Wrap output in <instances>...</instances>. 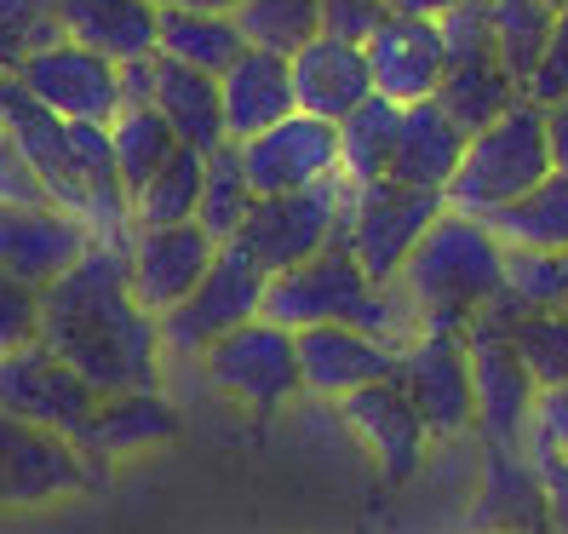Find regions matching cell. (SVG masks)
Returning <instances> with one entry per match:
<instances>
[{
  "mask_svg": "<svg viewBox=\"0 0 568 534\" xmlns=\"http://www.w3.org/2000/svg\"><path fill=\"white\" fill-rule=\"evenodd\" d=\"M264 316L287 333H305V328H362V333H379L390 345H414L419 340V316L408 305L403 282H374L345 248H327L293 271H276L264 282Z\"/></svg>",
  "mask_w": 568,
  "mask_h": 534,
  "instance_id": "obj_3",
  "label": "cell"
},
{
  "mask_svg": "<svg viewBox=\"0 0 568 534\" xmlns=\"http://www.w3.org/2000/svg\"><path fill=\"white\" fill-rule=\"evenodd\" d=\"M12 81L36 98L41 110H52L58 121H92V127H110L121 115V63L98 58L75 41H47L36 52L18 58Z\"/></svg>",
  "mask_w": 568,
  "mask_h": 534,
  "instance_id": "obj_10",
  "label": "cell"
},
{
  "mask_svg": "<svg viewBox=\"0 0 568 534\" xmlns=\"http://www.w3.org/2000/svg\"><path fill=\"white\" fill-rule=\"evenodd\" d=\"M98 403H104V396H98L52 345L29 340L18 351H0V414L29 420V425L58 431V437L75 443Z\"/></svg>",
  "mask_w": 568,
  "mask_h": 534,
  "instance_id": "obj_11",
  "label": "cell"
},
{
  "mask_svg": "<svg viewBox=\"0 0 568 534\" xmlns=\"http://www.w3.org/2000/svg\"><path fill=\"white\" fill-rule=\"evenodd\" d=\"M110 150H115V173L126 184V195H139L166 161H173L179 139L150 104H126L115 121H110Z\"/></svg>",
  "mask_w": 568,
  "mask_h": 534,
  "instance_id": "obj_33",
  "label": "cell"
},
{
  "mask_svg": "<svg viewBox=\"0 0 568 534\" xmlns=\"http://www.w3.org/2000/svg\"><path fill=\"white\" fill-rule=\"evenodd\" d=\"M459 0H385V12H408V18H443Z\"/></svg>",
  "mask_w": 568,
  "mask_h": 534,
  "instance_id": "obj_47",
  "label": "cell"
},
{
  "mask_svg": "<svg viewBox=\"0 0 568 534\" xmlns=\"http://www.w3.org/2000/svg\"><path fill=\"white\" fill-rule=\"evenodd\" d=\"M29 340H41V293L0 271V351H18Z\"/></svg>",
  "mask_w": 568,
  "mask_h": 534,
  "instance_id": "obj_40",
  "label": "cell"
},
{
  "mask_svg": "<svg viewBox=\"0 0 568 534\" xmlns=\"http://www.w3.org/2000/svg\"><path fill=\"white\" fill-rule=\"evenodd\" d=\"M471 534H551V500L528 449L483 443V494L471 512Z\"/></svg>",
  "mask_w": 568,
  "mask_h": 534,
  "instance_id": "obj_22",
  "label": "cell"
},
{
  "mask_svg": "<svg viewBox=\"0 0 568 534\" xmlns=\"http://www.w3.org/2000/svg\"><path fill=\"white\" fill-rule=\"evenodd\" d=\"M339 420L356 431V443L367 449V460L379 465L385 483H408L425 465L430 431H425V420L414 409V396L396 380H379V385H362V391L339 396Z\"/></svg>",
  "mask_w": 568,
  "mask_h": 534,
  "instance_id": "obj_16",
  "label": "cell"
},
{
  "mask_svg": "<svg viewBox=\"0 0 568 534\" xmlns=\"http://www.w3.org/2000/svg\"><path fill=\"white\" fill-rule=\"evenodd\" d=\"M551 132H546V104L534 98H517V104L499 115L494 127L471 132L465 144V161L459 173L448 179V208L454 213H471V219H488L499 208H511L517 195H528L551 173Z\"/></svg>",
  "mask_w": 568,
  "mask_h": 534,
  "instance_id": "obj_5",
  "label": "cell"
},
{
  "mask_svg": "<svg viewBox=\"0 0 568 534\" xmlns=\"http://www.w3.org/2000/svg\"><path fill=\"white\" fill-rule=\"evenodd\" d=\"M511 351L523 356V369L534 385H568V311H540V316H517L511 322Z\"/></svg>",
  "mask_w": 568,
  "mask_h": 534,
  "instance_id": "obj_38",
  "label": "cell"
},
{
  "mask_svg": "<svg viewBox=\"0 0 568 534\" xmlns=\"http://www.w3.org/2000/svg\"><path fill=\"white\" fill-rule=\"evenodd\" d=\"M396 385L414 396L430 437H465L477 431V385H471V351L459 333H419L403 351Z\"/></svg>",
  "mask_w": 568,
  "mask_h": 534,
  "instance_id": "obj_13",
  "label": "cell"
},
{
  "mask_svg": "<svg viewBox=\"0 0 568 534\" xmlns=\"http://www.w3.org/2000/svg\"><path fill=\"white\" fill-rule=\"evenodd\" d=\"M87 248H98L92 230L63 208H7L0 202V271L12 282L41 293L75 259H87Z\"/></svg>",
  "mask_w": 568,
  "mask_h": 534,
  "instance_id": "obj_18",
  "label": "cell"
},
{
  "mask_svg": "<svg viewBox=\"0 0 568 534\" xmlns=\"http://www.w3.org/2000/svg\"><path fill=\"white\" fill-rule=\"evenodd\" d=\"M367 52V75L374 92L390 104H419V98H437L443 70H448V47L437 18H408V12H385V23L362 41Z\"/></svg>",
  "mask_w": 568,
  "mask_h": 534,
  "instance_id": "obj_17",
  "label": "cell"
},
{
  "mask_svg": "<svg viewBox=\"0 0 568 534\" xmlns=\"http://www.w3.org/2000/svg\"><path fill=\"white\" fill-rule=\"evenodd\" d=\"M396 121H403V104H390V98H379V92L339 121V173H345L351 184L390 179Z\"/></svg>",
  "mask_w": 568,
  "mask_h": 534,
  "instance_id": "obj_32",
  "label": "cell"
},
{
  "mask_svg": "<svg viewBox=\"0 0 568 534\" xmlns=\"http://www.w3.org/2000/svg\"><path fill=\"white\" fill-rule=\"evenodd\" d=\"M351 179H322L311 190L293 195H253V208L236 230V248H247V259L264 276L293 271L327 248H345V213H351Z\"/></svg>",
  "mask_w": 568,
  "mask_h": 534,
  "instance_id": "obj_6",
  "label": "cell"
},
{
  "mask_svg": "<svg viewBox=\"0 0 568 534\" xmlns=\"http://www.w3.org/2000/svg\"><path fill=\"white\" fill-rule=\"evenodd\" d=\"M465 132L437 98H419V104H403V121H396V150H390V179L396 184H419V190H448V179L465 161Z\"/></svg>",
  "mask_w": 568,
  "mask_h": 534,
  "instance_id": "obj_26",
  "label": "cell"
},
{
  "mask_svg": "<svg viewBox=\"0 0 568 534\" xmlns=\"http://www.w3.org/2000/svg\"><path fill=\"white\" fill-rule=\"evenodd\" d=\"M443 213H448L443 190H419V184H396V179L356 184L351 213H345V253L374 282H396L408 253L425 242V230Z\"/></svg>",
  "mask_w": 568,
  "mask_h": 534,
  "instance_id": "obj_7",
  "label": "cell"
},
{
  "mask_svg": "<svg viewBox=\"0 0 568 534\" xmlns=\"http://www.w3.org/2000/svg\"><path fill=\"white\" fill-rule=\"evenodd\" d=\"M202 167L207 155L202 150H190L179 144L173 161L161 167V173L132 195V224L139 230H161V224H190L195 208H202Z\"/></svg>",
  "mask_w": 568,
  "mask_h": 534,
  "instance_id": "obj_34",
  "label": "cell"
},
{
  "mask_svg": "<svg viewBox=\"0 0 568 534\" xmlns=\"http://www.w3.org/2000/svg\"><path fill=\"white\" fill-rule=\"evenodd\" d=\"M528 449H534V454H562V460H568V385H546L540 396H534Z\"/></svg>",
  "mask_w": 568,
  "mask_h": 534,
  "instance_id": "obj_42",
  "label": "cell"
},
{
  "mask_svg": "<svg viewBox=\"0 0 568 534\" xmlns=\"http://www.w3.org/2000/svg\"><path fill=\"white\" fill-rule=\"evenodd\" d=\"M471 351V385H477V443L494 449H528V420H534V374L511 340H465Z\"/></svg>",
  "mask_w": 568,
  "mask_h": 534,
  "instance_id": "obj_20",
  "label": "cell"
},
{
  "mask_svg": "<svg viewBox=\"0 0 568 534\" xmlns=\"http://www.w3.org/2000/svg\"><path fill=\"white\" fill-rule=\"evenodd\" d=\"M528 98L534 104H557V98H568V7H557L551 47H546L540 70H534V81H528Z\"/></svg>",
  "mask_w": 568,
  "mask_h": 534,
  "instance_id": "obj_44",
  "label": "cell"
},
{
  "mask_svg": "<svg viewBox=\"0 0 568 534\" xmlns=\"http://www.w3.org/2000/svg\"><path fill=\"white\" fill-rule=\"evenodd\" d=\"M236 29L247 36V47L293 58L322 36V0H236Z\"/></svg>",
  "mask_w": 568,
  "mask_h": 534,
  "instance_id": "obj_35",
  "label": "cell"
},
{
  "mask_svg": "<svg viewBox=\"0 0 568 534\" xmlns=\"http://www.w3.org/2000/svg\"><path fill=\"white\" fill-rule=\"evenodd\" d=\"M517 98H528L511 75L506 63H499V52H477V58H459L443 70V87H437V104L465 127V132H483L494 127L499 115H506Z\"/></svg>",
  "mask_w": 568,
  "mask_h": 534,
  "instance_id": "obj_29",
  "label": "cell"
},
{
  "mask_svg": "<svg viewBox=\"0 0 568 534\" xmlns=\"http://www.w3.org/2000/svg\"><path fill=\"white\" fill-rule=\"evenodd\" d=\"M155 12H166V7H195V12H236V0H150Z\"/></svg>",
  "mask_w": 568,
  "mask_h": 534,
  "instance_id": "obj_48",
  "label": "cell"
},
{
  "mask_svg": "<svg viewBox=\"0 0 568 534\" xmlns=\"http://www.w3.org/2000/svg\"><path fill=\"white\" fill-rule=\"evenodd\" d=\"M264 276L247 259V248L224 242L219 259L207 264L202 288H195L179 311L161 316V351L166 356H202L207 345H219L224 333L247 328L253 316H264Z\"/></svg>",
  "mask_w": 568,
  "mask_h": 534,
  "instance_id": "obj_9",
  "label": "cell"
},
{
  "mask_svg": "<svg viewBox=\"0 0 568 534\" xmlns=\"http://www.w3.org/2000/svg\"><path fill=\"white\" fill-rule=\"evenodd\" d=\"M403 293L419 333H465L506 293V242L471 213H443L403 264Z\"/></svg>",
  "mask_w": 568,
  "mask_h": 534,
  "instance_id": "obj_4",
  "label": "cell"
},
{
  "mask_svg": "<svg viewBox=\"0 0 568 534\" xmlns=\"http://www.w3.org/2000/svg\"><path fill=\"white\" fill-rule=\"evenodd\" d=\"M0 127L12 132V144L29 155V167L47 184V202L63 208L92 230L98 248H132V195L115 173V150H110V127L92 121H58L41 110L12 75H0Z\"/></svg>",
  "mask_w": 568,
  "mask_h": 534,
  "instance_id": "obj_2",
  "label": "cell"
},
{
  "mask_svg": "<svg viewBox=\"0 0 568 534\" xmlns=\"http://www.w3.org/2000/svg\"><path fill=\"white\" fill-rule=\"evenodd\" d=\"M155 18L161 12L150 0H52L58 36L110 63L155 58Z\"/></svg>",
  "mask_w": 568,
  "mask_h": 534,
  "instance_id": "obj_24",
  "label": "cell"
},
{
  "mask_svg": "<svg viewBox=\"0 0 568 534\" xmlns=\"http://www.w3.org/2000/svg\"><path fill=\"white\" fill-rule=\"evenodd\" d=\"M150 110L173 127V139L213 155L219 144H230L224 132V98H219V75L207 70H190V63H173L155 52V70H150Z\"/></svg>",
  "mask_w": 568,
  "mask_h": 534,
  "instance_id": "obj_27",
  "label": "cell"
},
{
  "mask_svg": "<svg viewBox=\"0 0 568 534\" xmlns=\"http://www.w3.org/2000/svg\"><path fill=\"white\" fill-rule=\"evenodd\" d=\"M488 29H494V52L506 63V75L528 92L534 70L551 47L557 29V7L551 0H488Z\"/></svg>",
  "mask_w": 568,
  "mask_h": 534,
  "instance_id": "obj_31",
  "label": "cell"
},
{
  "mask_svg": "<svg viewBox=\"0 0 568 534\" xmlns=\"http://www.w3.org/2000/svg\"><path fill=\"white\" fill-rule=\"evenodd\" d=\"M247 208H253V184H247L242 144H219L202 167V208H195V224L224 248V242H236Z\"/></svg>",
  "mask_w": 568,
  "mask_h": 534,
  "instance_id": "obj_36",
  "label": "cell"
},
{
  "mask_svg": "<svg viewBox=\"0 0 568 534\" xmlns=\"http://www.w3.org/2000/svg\"><path fill=\"white\" fill-rule=\"evenodd\" d=\"M528 460H534V472L546 483V500H551V534H568V460L562 454H534V449H528Z\"/></svg>",
  "mask_w": 568,
  "mask_h": 534,
  "instance_id": "obj_45",
  "label": "cell"
},
{
  "mask_svg": "<svg viewBox=\"0 0 568 534\" xmlns=\"http://www.w3.org/2000/svg\"><path fill=\"white\" fill-rule=\"evenodd\" d=\"M195 362H202L213 391L236 396V403L253 409V414H276L282 403H293V396L305 391V374H298V340L287 328H276L271 316H253L247 328L224 333V340L207 345Z\"/></svg>",
  "mask_w": 568,
  "mask_h": 534,
  "instance_id": "obj_8",
  "label": "cell"
},
{
  "mask_svg": "<svg viewBox=\"0 0 568 534\" xmlns=\"http://www.w3.org/2000/svg\"><path fill=\"white\" fill-rule=\"evenodd\" d=\"M155 52L173 58V63H190V70L224 75L230 63L247 52V36L236 29V18H230V12L166 7V12L155 18Z\"/></svg>",
  "mask_w": 568,
  "mask_h": 534,
  "instance_id": "obj_28",
  "label": "cell"
},
{
  "mask_svg": "<svg viewBox=\"0 0 568 534\" xmlns=\"http://www.w3.org/2000/svg\"><path fill=\"white\" fill-rule=\"evenodd\" d=\"M0 202H7V208H52L41 173H36V167H29V155L12 144L7 127H0Z\"/></svg>",
  "mask_w": 568,
  "mask_h": 534,
  "instance_id": "obj_41",
  "label": "cell"
},
{
  "mask_svg": "<svg viewBox=\"0 0 568 534\" xmlns=\"http://www.w3.org/2000/svg\"><path fill=\"white\" fill-rule=\"evenodd\" d=\"M47 41H58L52 0H0V75H12L18 58Z\"/></svg>",
  "mask_w": 568,
  "mask_h": 534,
  "instance_id": "obj_39",
  "label": "cell"
},
{
  "mask_svg": "<svg viewBox=\"0 0 568 534\" xmlns=\"http://www.w3.org/2000/svg\"><path fill=\"white\" fill-rule=\"evenodd\" d=\"M298 340V374H305V391L316 396H351L362 385H379V380H396L403 369V345L379 340V333H362V328H305L293 333Z\"/></svg>",
  "mask_w": 568,
  "mask_h": 534,
  "instance_id": "obj_19",
  "label": "cell"
},
{
  "mask_svg": "<svg viewBox=\"0 0 568 534\" xmlns=\"http://www.w3.org/2000/svg\"><path fill=\"white\" fill-rule=\"evenodd\" d=\"M219 259V242L202 224H161V230H132L126 248V288L132 299L161 322L166 311H179L184 299L202 288L207 264Z\"/></svg>",
  "mask_w": 568,
  "mask_h": 534,
  "instance_id": "obj_14",
  "label": "cell"
},
{
  "mask_svg": "<svg viewBox=\"0 0 568 534\" xmlns=\"http://www.w3.org/2000/svg\"><path fill=\"white\" fill-rule=\"evenodd\" d=\"M179 431H184V420L161 396V385L155 391H115V396H104V403L92 409V420L81 425L75 449H81V460L92 465V472L104 477L110 460L144 454V449H166V443H179Z\"/></svg>",
  "mask_w": 568,
  "mask_h": 534,
  "instance_id": "obj_21",
  "label": "cell"
},
{
  "mask_svg": "<svg viewBox=\"0 0 568 534\" xmlns=\"http://www.w3.org/2000/svg\"><path fill=\"white\" fill-rule=\"evenodd\" d=\"M247 161V184L253 195H293L311 190L322 179H339V127L316 121L305 110H293L287 121L264 127L258 139L242 144Z\"/></svg>",
  "mask_w": 568,
  "mask_h": 534,
  "instance_id": "obj_15",
  "label": "cell"
},
{
  "mask_svg": "<svg viewBox=\"0 0 568 534\" xmlns=\"http://www.w3.org/2000/svg\"><path fill=\"white\" fill-rule=\"evenodd\" d=\"M41 345H52L98 391L161 385V322L126 288V253L87 248L58 282L41 288Z\"/></svg>",
  "mask_w": 568,
  "mask_h": 534,
  "instance_id": "obj_1",
  "label": "cell"
},
{
  "mask_svg": "<svg viewBox=\"0 0 568 534\" xmlns=\"http://www.w3.org/2000/svg\"><path fill=\"white\" fill-rule=\"evenodd\" d=\"M219 98H224V132H230V144H247V139H258L264 127H276V121H287L298 110L293 104V63L276 58V52L247 47L219 75Z\"/></svg>",
  "mask_w": 568,
  "mask_h": 534,
  "instance_id": "obj_25",
  "label": "cell"
},
{
  "mask_svg": "<svg viewBox=\"0 0 568 534\" xmlns=\"http://www.w3.org/2000/svg\"><path fill=\"white\" fill-rule=\"evenodd\" d=\"M551 7H568V0H551Z\"/></svg>",
  "mask_w": 568,
  "mask_h": 534,
  "instance_id": "obj_49",
  "label": "cell"
},
{
  "mask_svg": "<svg viewBox=\"0 0 568 534\" xmlns=\"http://www.w3.org/2000/svg\"><path fill=\"white\" fill-rule=\"evenodd\" d=\"M546 132H551V161L568 173V98H557V104H546Z\"/></svg>",
  "mask_w": 568,
  "mask_h": 534,
  "instance_id": "obj_46",
  "label": "cell"
},
{
  "mask_svg": "<svg viewBox=\"0 0 568 534\" xmlns=\"http://www.w3.org/2000/svg\"><path fill=\"white\" fill-rule=\"evenodd\" d=\"M293 104L316 115V121H333L339 127L356 104L374 98V75H367V52L356 41H333V36H316L305 52H293Z\"/></svg>",
  "mask_w": 568,
  "mask_h": 534,
  "instance_id": "obj_23",
  "label": "cell"
},
{
  "mask_svg": "<svg viewBox=\"0 0 568 534\" xmlns=\"http://www.w3.org/2000/svg\"><path fill=\"white\" fill-rule=\"evenodd\" d=\"M499 305L511 316H540L568 305V253H540V248H506V293Z\"/></svg>",
  "mask_w": 568,
  "mask_h": 534,
  "instance_id": "obj_37",
  "label": "cell"
},
{
  "mask_svg": "<svg viewBox=\"0 0 568 534\" xmlns=\"http://www.w3.org/2000/svg\"><path fill=\"white\" fill-rule=\"evenodd\" d=\"M506 248H540V253H568V173H551L534 184L528 195H517L511 208H499L483 219Z\"/></svg>",
  "mask_w": 568,
  "mask_h": 534,
  "instance_id": "obj_30",
  "label": "cell"
},
{
  "mask_svg": "<svg viewBox=\"0 0 568 534\" xmlns=\"http://www.w3.org/2000/svg\"><path fill=\"white\" fill-rule=\"evenodd\" d=\"M92 483H98V472L81 460V449L70 437L0 414V512H36V506H52V500L92 488Z\"/></svg>",
  "mask_w": 568,
  "mask_h": 534,
  "instance_id": "obj_12",
  "label": "cell"
},
{
  "mask_svg": "<svg viewBox=\"0 0 568 534\" xmlns=\"http://www.w3.org/2000/svg\"><path fill=\"white\" fill-rule=\"evenodd\" d=\"M385 23V0H322V36L333 41H367Z\"/></svg>",
  "mask_w": 568,
  "mask_h": 534,
  "instance_id": "obj_43",
  "label": "cell"
},
{
  "mask_svg": "<svg viewBox=\"0 0 568 534\" xmlns=\"http://www.w3.org/2000/svg\"><path fill=\"white\" fill-rule=\"evenodd\" d=\"M562 311H568V305H562Z\"/></svg>",
  "mask_w": 568,
  "mask_h": 534,
  "instance_id": "obj_50",
  "label": "cell"
}]
</instances>
